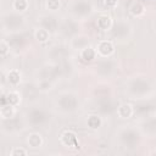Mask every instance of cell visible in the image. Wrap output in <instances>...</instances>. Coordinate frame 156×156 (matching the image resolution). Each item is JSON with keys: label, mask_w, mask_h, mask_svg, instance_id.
Listing matches in <instances>:
<instances>
[{"label": "cell", "mask_w": 156, "mask_h": 156, "mask_svg": "<svg viewBox=\"0 0 156 156\" xmlns=\"http://www.w3.org/2000/svg\"><path fill=\"white\" fill-rule=\"evenodd\" d=\"M27 144H28L29 147L38 149V147L43 146L44 139H43V136H41L39 133H30V134L27 136Z\"/></svg>", "instance_id": "5b68a950"}, {"label": "cell", "mask_w": 156, "mask_h": 156, "mask_svg": "<svg viewBox=\"0 0 156 156\" xmlns=\"http://www.w3.org/2000/svg\"><path fill=\"white\" fill-rule=\"evenodd\" d=\"M96 55H98L96 49L93 46H85L80 50V58L84 62H91L96 57Z\"/></svg>", "instance_id": "8992f818"}, {"label": "cell", "mask_w": 156, "mask_h": 156, "mask_svg": "<svg viewBox=\"0 0 156 156\" xmlns=\"http://www.w3.org/2000/svg\"><path fill=\"white\" fill-rule=\"evenodd\" d=\"M11 156H27L28 155V151L23 147H13L10 152Z\"/></svg>", "instance_id": "2e32d148"}, {"label": "cell", "mask_w": 156, "mask_h": 156, "mask_svg": "<svg viewBox=\"0 0 156 156\" xmlns=\"http://www.w3.org/2000/svg\"><path fill=\"white\" fill-rule=\"evenodd\" d=\"M101 2H102L104 9H106V10H112V9H115V7L117 6L118 0H101Z\"/></svg>", "instance_id": "e0dca14e"}, {"label": "cell", "mask_w": 156, "mask_h": 156, "mask_svg": "<svg viewBox=\"0 0 156 156\" xmlns=\"http://www.w3.org/2000/svg\"><path fill=\"white\" fill-rule=\"evenodd\" d=\"M134 113V108L128 102H124V104H121L117 108V115L121 117V118H130Z\"/></svg>", "instance_id": "52a82bcc"}, {"label": "cell", "mask_w": 156, "mask_h": 156, "mask_svg": "<svg viewBox=\"0 0 156 156\" xmlns=\"http://www.w3.org/2000/svg\"><path fill=\"white\" fill-rule=\"evenodd\" d=\"M39 89L43 90V91H46V90H50L51 89V84L49 82H41L39 84Z\"/></svg>", "instance_id": "ac0fdd59"}, {"label": "cell", "mask_w": 156, "mask_h": 156, "mask_svg": "<svg viewBox=\"0 0 156 156\" xmlns=\"http://www.w3.org/2000/svg\"><path fill=\"white\" fill-rule=\"evenodd\" d=\"M45 6L49 11H57L61 6V0H46Z\"/></svg>", "instance_id": "5bb4252c"}, {"label": "cell", "mask_w": 156, "mask_h": 156, "mask_svg": "<svg viewBox=\"0 0 156 156\" xmlns=\"http://www.w3.org/2000/svg\"><path fill=\"white\" fill-rule=\"evenodd\" d=\"M9 52H10V45L7 44L6 40L2 39V40L0 41V56H1V57H5Z\"/></svg>", "instance_id": "9a60e30c"}, {"label": "cell", "mask_w": 156, "mask_h": 156, "mask_svg": "<svg viewBox=\"0 0 156 156\" xmlns=\"http://www.w3.org/2000/svg\"><path fill=\"white\" fill-rule=\"evenodd\" d=\"M129 11H130V13H132L134 17H140V16H143V15L145 13V7H144V5H143L141 2L136 1V2H133V4H132Z\"/></svg>", "instance_id": "7c38bea8"}, {"label": "cell", "mask_w": 156, "mask_h": 156, "mask_svg": "<svg viewBox=\"0 0 156 156\" xmlns=\"http://www.w3.org/2000/svg\"><path fill=\"white\" fill-rule=\"evenodd\" d=\"M87 124H88V127H89L90 129H98V128L101 127L102 119H101V117L98 116V115H90V116H88Z\"/></svg>", "instance_id": "8fae6325"}, {"label": "cell", "mask_w": 156, "mask_h": 156, "mask_svg": "<svg viewBox=\"0 0 156 156\" xmlns=\"http://www.w3.org/2000/svg\"><path fill=\"white\" fill-rule=\"evenodd\" d=\"M6 80L11 87H17L22 80V74L18 69H10L6 74Z\"/></svg>", "instance_id": "277c9868"}, {"label": "cell", "mask_w": 156, "mask_h": 156, "mask_svg": "<svg viewBox=\"0 0 156 156\" xmlns=\"http://www.w3.org/2000/svg\"><path fill=\"white\" fill-rule=\"evenodd\" d=\"M34 38L39 43H46L49 40V38H50V33L45 28H37L34 30Z\"/></svg>", "instance_id": "9c48e42d"}, {"label": "cell", "mask_w": 156, "mask_h": 156, "mask_svg": "<svg viewBox=\"0 0 156 156\" xmlns=\"http://www.w3.org/2000/svg\"><path fill=\"white\" fill-rule=\"evenodd\" d=\"M16 106H12L10 104H5V105H1V108H0V116L2 119H10L15 116L16 113Z\"/></svg>", "instance_id": "ba28073f"}, {"label": "cell", "mask_w": 156, "mask_h": 156, "mask_svg": "<svg viewBox=\"0 0 156 156\" xmlns=\"http://www.w3.org/2000/svg\"><path fill=\"white\" fill-rule=\"evenodd\" d=\"M28 6H29L28 0H13V2H12V7L17 12H24V11H27L28 10Z\"/></svg>", "instance_id": "4fadbf2b"}, {"label": "cell", "mask_w": 156, "mask_h": 156, "mask_svg": "<svg viewBox=\"0 0 156 156\" xmlns=\"http://www.w3.org/2000/svg\"><path fill=\"white\" fill-rule=\"evenodd\" d=\"M112 24H113V21H112V17H111L110 15L102 13V15H100V16L98 17L96 26H98L99 29H101V30H104V32H107V30L111 29Z\"/></svg>", "instance_id": "3957f363"}, {"label": "cell", "mask_w": 156, "mask_h": 156, "mask_svg": "<svg viewBox=\"0 0 156 156\" xmlns=\"http://www.w3.org/2000/svg\"><path fill=\"white\" fill-rule=\"evenodd\" d=\"M5 98H6V102L10 104V105H12V106H17V105L21 102V95H20V93L16 91V90L9 91V93L5 95Z\"/></svg>", "instance_id": "30bf717a"}, {"label": "cell", "mask_w": 156, "mask_h": 156, "mask_svg": "<svg viewBox=\"0 0 156 156\" xmlns=\"http://www.w3.org/2000/svg\"><path fill=\"white\" fill-rule=\"evenodd\" d=\"M60 141L68 149H77L79 146V140L73 130H65L60 136Z\"/></svg>", "instance_id": "6da1fadb"}, {"label": "cell", "mask_w": 156, "mask_h": 156, "mask_svg": "<svg viewBox=\"0 0 156 156\" xmlns=\"http://www.w3.org/2000/svg\"><path fill=\"white\" fill-rule=\"evenodd\" d=\"M95 49H96V52H98L99 56L108 57V56H111L115 52V44L111 40L104 39V40H100L96 44Z\"/></svg>", "instance_id": "7a4b0ae2"}]
</instances>
